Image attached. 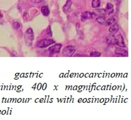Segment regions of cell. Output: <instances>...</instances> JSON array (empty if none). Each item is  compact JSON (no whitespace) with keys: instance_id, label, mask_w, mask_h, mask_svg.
Wrapping results in <instances>:
<instances>
[{"instance_id":"9","label":"cell","mask_w":131,"mask_h":120,"mask_svg":"<svg viewBox=\"0 0 131 120\" xmlns=\"http://www.w3.org/2000/svg\"><path fill=\"white\" fill-rule=\"evenodd\" d=\"M95 16L99 17H105L107 14V11L105 9H97L95 11L94 13Z\"/></svg>"},{"instance_id":"19","label":"cell","mask_w":131,"mask_h":120,"mask_svg":"<svg viewBox=\"0 0 131 120\" xmlns=\"http://www.w3.org/2000/svg\"><path fill=\"white\" fill-rule=\"evenodd\" d=\"M44 0H35V2L36 3H41V2H43Z\"/></svg>"},{"instance_id":"16","label":"cell","mask_w":131,"mask_h":120,"mask_svg":"<svg viewBox=\"0 0 131 120\" xmlns=\"http://www.w3.org/2000/svg\"><path fill=\"white\" fill-rule=\"evenodd\" d=\"M90 56H93V57H98V56H101V53H98V52H92Z\"/></svg>"},{"instance_id":"7","label":"cell","mask_w":131,"mask_h":120,"mask_svg":"<svg viewBox=\"0 0 131 120\" xmlns=\"http://www.w3.org/2000/svg\"><path fill=\"white\" fill-rule=\"evenodd\" d=\"M94 13L90 12V11H85L82 13V16H81V19L82 21H85L88 20V19H91L94 17Z\"/></svg>"},{"instance_id":"14","label":"cell","mask_w":131,"mask_h":120,"mask_svg":"<svg viewBox=\"0 0 131 120\" xmlns=\"http://www.w3.org/2000/svg\"><path fill=\"white\" fill-rule=\"evenodd\" d=\"M101 5V2L99 0H92V2H91V5H92V7L93 8H97L100 6Z\"/></svg>"},{"instance_id":"18","label":"cell","mask_w":131,"mask_h":120,"mask_svg":"<svg viewBox=\"0 0 131 120\" xmlns=\"http://www.w3.org/2000/svg\"><path fill=\"white\" fill-rule=\"evenodd\" d=\"M107 9L110 11H113V5L111 3H108L107 5Z\"/></svg>"},{"instance_id":"2","label":"cell","mask_w":131,"mask_h":120,"mask_svg":"<svg viewBox=\"0 0 131 120\" xmlns=\"http://www.w3.org/2000/svg\"><path fill=\"white\" fill-rule=\"evenodd\" d=\"M75 53V47L72 46H68L63 49V55L65 56H72Z\"/></svg>"},{"instance_id":"5","label":"cell","mask_w":131,"mask_h":120,"mask_svg":"<svg viewBox=\"0 0 131 120\" xmlns=\"http://www.w3.org/2000/svg\"><path fill=\"white\" fill-rule=\"evenodd\" d=\"M115 53L121 56H128V51L124 47H117L115 49Z\"/></svg>"},{"instance_id":"13","label":"cell","mask_w":131,"mask_h":120,"mask_svg":"<svg viewBox=\"0 0 131 120\" xmlns=\"http://www.w3.org/2000/svg\"><path fill=\"white\" fill-rule=\"evenodd\" d=\"M115 18L114 17H110L109 19H108L107 20V21H105V25L107 26H111L113 24H114L115 22Z\"/></svg>"},{"instance_id":"10","label":"cell","mask_w":131,"mask_h":120,"mask_svg":"<svg viewBox=\"0 0 131 120\" xmlns=\"http://www.w3.org/2000/svg\"><path fill=\"white\" fill-rule=\"evenodd\" d=\"M71 5H72V2L70 0H68L66 3L65 5L63 7V11H64V13H68L71 11Z\"/></svg>"},{"instance_id":"1","label":"cell","mask_w":131,"mask_h":120,"mask_svg":"<svg viewBox=\"0 0 131 120\" xmlns=\"http://www.w3.org/2000/svg\"><path fill=\"white\" fill-rule=\"evenodd\" d=\"M54 43V41L52 39H45V40H41L38 41L37 43V46L38 48H45V47L52 45Z\"/></svg>"},{"instance_id":"15","label":"cell","mask_w":131,"mask_h":120,"mask_svg":"<svg viewBox=\"0 0 131 120\" xmlns=\"http://www.w3.org/2000/svg\"><path fill=\"white\" fill-rule=\"evenodd\" d=\"M96 21H97L99 23H100V24H105V17H97V19H96Z\"/></svg>"},{"instance_id":"3","label":"cell","mask_w":131,"mask_h":120,"mask_svg":"<svg viewBox=\"0 0 131 120\" xmlns=\"http://www.w3.org/2000/svg\"><path fill=\"white\" fill-rule=\"evenodd\" d=\"M25 37L27 42L31 44L32 43V42L34 39V33L32 29H29L26 31L25 33Z\"/></svg>"},{"instance_id":"17","label":"cell","mask_w":131,"mask_h":120,"mask_svg":"<svg viewBox=\"0 0 131 120\" xmlns=\"http://www.w3.org/2000/svg\"><path fill=\"white\" fill-rule=\"evenodd\" d=\"M20 23H18V22H14L13 23V28H14V29H19V27H20Z\"/></svg>"},{"instance_id":"8","label":"cell","mask_w":131,"mask_h":120,"mask_svg":"<svg viewBox=\"0 0 131 120\" xmlns=\"http://www.w3.org/2000/svg\"><path fill=\"white\" fill-rule=\"evenodd\" d=\"M118 29H119L118 25L117 23H115L113 25H111V27L109 29V31L111 35H115V33H117L118 32Z\"/></svg>"},{"instance_id":"6","label":"cell","mask_w":131,"mask_h":120,"mask_svg":"<svg viewBox=\"0 0 131 120\" xmlns=\"http://www.w3.org/2000/svg\"><path fill=\"white\" fill-rule=\"evenodd\" d=\"M115 39H116L115 45H118L120 47H125L124 39H123V37L121 35H118L115 36Z\"/></svg>"},{"instance_id":"11","label":"cell","mask_w":131,"mask_h":120,"mask_svg":"<svg viewBox=\"0 0 131 120\" xmlns=\"http://www.w3.org/2000/svg\"><path fill=\"white\" fill-rule=\"evenodd\" d=\"M107 43L110 45H115V42H116L115 36L114 35H109L107 37Z\"/></svg>"},{"instance_id":"4","label":"cell","mask_w":131,"mask_h":120,"mask_svg":"<svg viewBox=\"0 0 131 120\" xmlns=\"http://www.w3.org/2000/svg\"><path fill=\"white\" fill-rule=\"evenodd\" d=\"M61 47H62V45L60 44H56V45H54L53 46L50 47L48 48V52L51 55L57 54V53H59L60 51Z\"/></svg>"},{"instance_id":"12","label":"cell","mask_w":131,"mask_h":120,"mask_svg":"<svg viewBox=\"0 0 131 120\" xmlns=\"http://www.w3.org/2000/svg\"><path fill=\"white\" fill-rule=\"evenodd\" d=\"M41 13L44 16H48L50 13V10L48 6H42L41 7Z\"/></svg>"}]
</instances>
